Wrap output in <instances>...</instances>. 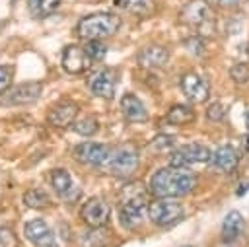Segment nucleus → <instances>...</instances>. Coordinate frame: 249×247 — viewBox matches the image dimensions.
<instances>
[{
    "mask_svg": "<svg viewBox=\"0 0 249 247\" xmlns=\"http://www.w3.org/2000/svg\"><path fill=\"white\" fill-rule=\"evenodd\" d=\"M88 88L95 97L101 99H113L115 89H117V72L111 68H99L95 70L89 80H88Z\"/></svg>",
    "mask_w": 249,
    "mask_h": 247,
    "instance_id": "6e6552de",
    "label": "nucleus"
},
{
    "mask_svg": "<svg viewBox=\"0 0 249 247\" xmlns=\"http://www.w3.org/2000/svg\"><path fill=\"white\" fill-rule=\"evenodd\" d=\"M121 111H123L124 119L130 121V123H142V121L148 119L146 105L134 93H124L121 97Z\"/></svg>",
    "mask_w": 249,
    "mask_h": 247,
    "instance_id": "6ab92c4d",
    "label": "nucleus"
},
{
    "mask_svg": "<svg viewBox=\"0 0 249 247\" xmlns=\"http://www.w3.org/2000/svg\"><path fill=\"white\" fill-rule=\"evenodd\" d=\"M173 148H175V138L169 134H158L148 144V150L152 154H169Z\"/></svg>",
    "mask_w": 249,
    "mask_h": 247,
    "instance_id": "a878e982",
    "label": "nucleus"
},
{
    "mask_svg": "<svg viewBox=\"0 0 249 247\" xmlns=\"http://www.w3.org/2000/svg\"><path fill=\"white\" fill-rule=\"evenodd\" d=\"M220 6H237L239 0H216Z\"/></svg>",
    "mask_w": 249,
    "mask_h": 247,
    "instance_id": "f704fd0d",
    "label": "nucleus"
},
{
    "mask_svg": "<svg viewBox=\"0 0 249 247\" xmlns=\"http://www.w3.org/2000/svg\"><path fill=\"white\" fill-rule=\"evenodd\" d=\"M41 91H43L41 82H25V84H19V86L12 88L6 93L4 103H8V105H29V103H35L41 97Z\"/></svg>",
    "mask_w": 249,
    "mask_h": 247,
    "instance_id": "9b49d317",
    "label": "nucleus"
},
{
    "mask_svg": "<svg viewBox=\"0 0 249 247\" xmlns=\"http://www.w3.org/2000/svg\"><path fill=\"white\" fill-rule=\"evenodd\" d=\"M107 173L115 177H130L138 169V152L132 146L109 148V154L101 165Z\"/></svg>",
    "mask_w": 249,
    "mask_h": 247,
    "instance_id": "7ed1b4c3",
    "label": "nucleus"
},
{
    "mask_svg": "<svg viewBox=\"0 0 249 247\" xmlns=\"http://www.w3.org/2000/svg\"><path fill=\"white\" fill-rule=\"evenodd\" d=\"M167 60H169V53L165 47H160V45H150L138 53V64L142 68L156 70V68L165 66Z\"/></svg>",
    "mask_w": 249,
    "mask_h": 247,
    "instance_id": "a211bd4d",
    "label": "nucleus"
},
{
    "mask_svg": "<svg viewBox=\"0 0 249 247\" xmlns=\"http://www.w3.org/2000/svg\"><path fill=\"white\" fill-rule=\"evenodd\" d=\"M84 51L88 53V56L91 58V62L95 60H103V56H105V53H107V47L101 43V41H88L86 43V47H84Z\"/></svg>",
    "mask_w": 249,
    "mask_h": 247,
    "instance_id": "c85d7f7f",
    "label": "nucleus"
},
{
    "mask_svg": "<svg viewBox=\"0 0 249 247\" xmlns=\"http://www.w3.org/2000/svg\"><path fill=\"white\" fill-rule=\"evenodd\" d=\"M243 226H245V222H243V218H241V214H239L237 210L228 212L226 218H224V222H222V239H224L226 243L235 241V239L241 235Z\"/></svg>",
    "mask_w": 249,
    "mask_h": 247,
    "instance_id": "aec40b11",
    "label": "nucleus"
},
{
    "mask_svg": "<svg viewBox=\"0 0 249 247\" xmlns=\"http://www.w3.org/2000/svg\"><path fill=\"white\" fill-rule=\"evenodd\" d=\"M119 204L148 206V189L142 181H130L119 191Z\"/></svg>",
    "mask_w": 249,
    "mask_h": 247,
    "instance_id": "f3484780",
    "label": "nucleus"
},
{
    "mask_svg": "<svg viewBox=\"0 0 249 247\" xmlns=\"http://www.w3.org/2000/svg\"><path fill=\"white\" fill-rule=\"evenodd\" d=\"M245 124H247V130H249V111H247V117H245Z\"/></svg>",
    "mask_w": 249,
    "mask_h": 247,
    "instance_id": "c9c22d12",
    "label": "nucleus"
},
{
    "mask_svg": "<svg viewBox=\"0 0 249 247\" xmlns=\"http://www.w3.org/2000/svg\"><path fill=\"white\" fill-rule=\"evenodd\" d=\"M72 130L82 134V136H93L97 130H99V123L95 117L91 115H86V117H80V119H74L72 123Z\"/></svg>",
    "mask_w": 249,
    "mask_h": 247,
    "instance_id": "b1692460",
    "label": "nucleus"
},
{
    "mask_svg": "<svg viewBox=\"0 0 249 247\" xmlns=\"http://www.w3.org/2000/svg\"><path fill=\"white\" fill-rule=\"evenodd\" d=\"M146 208H148V218L156 226H169L183 216L181 202H175L173 198H156L148 202Z\"/></svg>",
    "mask_w": 249,
    "mask_h": 247,
    "instance_id": "423d86ee",
    "label": "nucleus"
},
{
    "mask_svg": "<svg viewBox=\"0 0 249 247\" xmlns=\"http://www.w3.org/2000/svg\"><path fill=\"white\" fill-rule=\"evenodd\" d=\"M12 78H14V68L12 66H0V93L8 91L12 86Z\"/></svg>",
    "mask_w": 249,
    "mask_h": 247,
    "instance_id": "7c9ffc66",
    "label": "nucleus"
},
{
    "mask_svg": "<svg viewBox=\"0 0 249 247\" xmlns=\"http://www.w3.org/2000/svg\"><path fill=\"white\" fill-rule=\"evenodd\" d=\"M23 202H25L29 208L41 210V208H47V206L51 204V198H49L47 191H43V189H29V191H25V194H23Z\"/></svg>",
    "mask_w": 249,
    "mask_h": 247,
    "instance_id": "5701e85b",
    "label": "nucleus"
},
{
    "mask_svg": "<svg viewBox=\"0 0 249 247\" xmlns=\"http://www.w3.org/2000/svg\"><path fill=\"white\" fill-rule=\"evenodd\" d=\"M237 161H239V156L235 152V148L224 144L220 148H216V152L210 154V167L216 171V173H231L235 167H237Z\"/></svg>",
    "mask_w": 249,
    "mask_h": 247,
    "instance_id": "dca6fc26",
    "label": "nucleus"
},
{
    "mask_svg": "<svg viewBox=\"0 0 249 247\" xmlns=\"http://www.w3.org/2000/svg\"><path fill=\"white\" fill-rule=\"evenodd\" d=\"M181 89L183 93L195 101V103H202L208 99L210 95V86H208V80L195 74V72H187L183 78H181Z\"/></svg>",
    "mask_w": 249,
    "mask_h": 247,
    "instance_id": "f8f14e48",
    "label": "nucleus"
},
{
    "mask_svg": "<svg viewBox=\"0 0 249 247\" xmlns=\"http://www.w3.org/2000/svg\"><path fill=\"white\" fill-rule=\"evenodd\" d=\"M51 187L53 191L66 202H76L80 196H82V189L72 181L70 173L66 169H53L51 175Z\"/></svg>",
    "mask_w": 249,
    "mask_h": 247,
    "instance_id": "1a4fd4ad",
    "label": "nucleus"
},
{
    "mask_svg": "<svg viewBox=\"0 0 249 247\" xmlns=\"http://www.w3.org/2000/svg\"><path fill=\"white\" fill-rule=\"evenodd\" d=\"M152 2L154 0H117V6L124 8L126 12H132V14H144L152 8Z\"/></svg>",
    "mask_w": 249,
    "mask_h": 247,
    "instance_id": "cd10ccee",
    "label": "nucleus"
},
{
    "mask_svg": "<svg viewBox=\"0 0 249 247\" xmlns=\"http://www.w3.org/2000/svg\"><path fill=\"white\" fill-rule=\"evenodd\" d=\"M23 233H25V237L35 247H58L53 229L43 220H31V222H27L23 226Z\"/></svg>",
    "mask_w": 249,
    "mask_h": 247,
    "instance_id": "ddd939ff",
    "label": "nucleus"
},
{
    "mask_svg": "<svg viewBox=\"0 0 249 247\" xmlns=\"http://www.w3.org/2000/svg\"><path fill=\"white\" fill-rule=\"evenodd\" d=\"M230 78L235 84H245L249 80V66L247 64H235L230 68Z\"/></svg>",
    "mask_w": 249,
    "mask_h": 247,
    "instance_id": "c756f323",
    "label": "nucleus"
},
{
    "mask_svg": "<svg viewBox=\"0 0 249 247\" xmlns=\"http://www.w3.org/2000/svg\"><path fill=\"white\" fill-rule=\"evenodd\" d=\"M27 4H29V12L35 18H47L60 6V0H29Z\"/></svg>",
    "mask_w": 249,
    "mask_h": 247,
    "instance_id": "393cba45",
    "label": "nucleus"
},
{
    "mask_svg": "<svg viewBox=\"0 0 249 247\" xmlns=\"http://www.w3.org/2000/svg\"><path fill=\"white\" fill-rule=\"evenodd\" d=\"M78 103L72 101V99H60L56 105H53V109L49 111L47 119L53 126H58V128H64V126H70L74 123V119L78 117Z\"/></svg>",
    "mask_w": 249,
    "mask_h": 247,
    "instance_id": "2eb2a0df",
    "label": "nucleus"
},
{
    "mask_svg": "<svg viewBox=\"0 0 249 247\" xmlns=\"http://www.w3.org/2000/svg\"><path fill=\"white\" fill-rule=\"evenodd\" d=\"M210 154L212 152L204 144L191 142V144L173 148L169 152V165H173V167H191V165H198V163H208Z\"/></svg>",
    "mask_w": 249,
    "mask_h": 247,
    "instance_id": "20e7f679",
    "label": "nucleus"
},
{
    "mask_svg": "<svg viewBox=\"0 0 249 247\" xmlns=\"http://www.w3.org/2000/svg\"><path fill=\"white\" fill-rule=\"evenodd\" d=\"M183 247H191V245H183Z\"/></svg>",
    "mask_w": 249,
    "mask_h": 247,
    "instance_id": "e433bc0d",
    "label": "nucleus"
},
{
    "mask_svg": "<svg viewBox=\"0 0 249 247\" xmlns=\"http://www.w3.org/2000/svg\"><path fill=\"white\" fill-rule=\"evenodd\" d=\"M146 206H134V204H119V220L126 229H134L142 224Z\"/></svg>",
    "mask_w": 249,
    "mask_h": 247,
    "instance_id": "412c9836",
    "label": "nucleus"
},
{
    "mask_svg": "<svg viewBox=\"0 0 249 247\" xmlns=\"http://www.w3.org/2000/svg\"><path fill=\"white\" fill-rule=\"evenodd\" d=\"M91 58L80 45H68L62 53V68L68 74H82L89 68Z\"/></svg>",
    "mask_w": 249,
    "mask_h": 247,
    "instance_id": "4468645a",
    "label": "nucleus"
},
{
    "mask_svg": "<svg viewBox=\"0 0 249 247\" xmlns=\"http://www.w3.org/2000/svg\"><path fill=\"white\" fill-rule=\"evenodd\" d=\"M0 247H18V235L10 228H0Z\"/></svg>",
    "mask_w": 249,
    "mask_h": 247,
    "instance_id": "2f4dec72",
    "label": "nucleus"
},
{
    "mask_svg": "<svg viewBox=\"0 0 249 247\" xmlns=\"http://www.w3.org/2000/svg\"><path fill=\"white\" fill-rule=\"evenodd\" d=\"M72 154L82 163L101 167L105 158H107V154H109V146L107 144H99V142H82V144L74 146Z\"/></svg>",
    "mask_w": 249,
    "mask_h": 247,
    "instance_id": "9d476101",
    "label": "nucleus"
},
{
    "mask_svg": "<svg viewBox=\"0 0 249 247\" xmlns=\"http://www.w3.org/2000/svg\"><path fill=\"white\" fill-rule=\"evenodd\" d=\"M224 115H226V107L220 103V101H216V103H212L208 109H206V117L210 119V121H222L224 119Z\"/></svg>",
    "mask_w": 249,
    "mask_h": 247,
    "instance_id": "473e14b6",
    "label": "nucleus"
},
{
    "mask_svg": "<svg viewBox=\"0 0 249 247\" xmlns=\"http://www.w3.org/2000/svg\"><path fill=\"white\" fill-rule=\"evenodd\" d=\"M185 45H187V49H189L191 53H195V54H202V53H204V41H202L200 37H191V39L185 41Z\"/></svg>",
    "mask_w": 249,
    "mask_h": 247,
    "instance_id": "72a5a7b5",
    "label": "nucleus"
},
{
    "mask_svg": "<svg viewBox=\"0 0 249 247\" xmlns=\"http://www.w3.org/2000/svg\"><path fill=\"white\" fill-rule=\"evenodd\" d=\"M119 27H121V18H117L115 14H107V12H97V14H89L80 19L78 35L84 41H101L105 37L115 35Z\"/></svg>",
    "mask_w": 249,
    "mask_h": 247,
    "instance_id": "f03ea898",
    "label": "nucleus"
},
{
    "mask_svg": "<svg viewBox=\"0 0 249 247\" xmlns=\"http://www.w3.org/2000/svg\"><path fill=\"white\" fill-rule=\"evenodd\" d=\"M165 121L169 124H175V126H183V124H189L195 121V111L189 107V105H173L167 115H165Z\"/></svg>",
    "mask_w": 249,
    "mask_h": 247,
    "instance_id": "4be33fe9",
    "label": "nucleus"
},
{
    "mask_svg": "<svg viewBox=\"0 0 249 247\" xmlns=\"http://www.w3.org/2000/svg\"><path fill=\"white\" fill-rule=\"evenodd\" d=\"M179 19L195 29H206L214 23V12L206 0H189L179 14Z\"/></svg>",
    "mask_w": 249,
    "mask_h": 247,
    "instance_id": "39448f33",
    "label": "nucleus"
},
{
    "mask_svg": "<svg viewBox=\"0 0 249 247\" xmlns=\"http://www.w3.org/2000/svg\"><path fill=\"white\" fill-rule=\"evenodd\" d=\"M196 187V175L189 171V167H163L158 169L152 179L148 191L156 198H177L189 194Z\"/></svg>",
    "mask_w": 249,
    "mask_h": 247,
    "instance_id": "f257e3e1",
    "label": "nucleus"
},
{
    "mask_svg": "<svg viewBox=\"0 0 249 247\" xmlns=\"http://www.w3.org/2000/svg\"><path fill=\"white\" fill-rule=\"evenodd\" d=\"M80 216L86 226L89 228H103L111 218V204L103 196H91L84 202Z\"/></svg>",
    "mask_w": 249,
    "mask_h": 247,
    "instance_id": "0eeeda50",
    "label": "nucleus"
},
{
    "mask_svg": "<svg viewBox=\"0 0 249 247\" xmlns=\"http://www.w3.org/2000/svg\"><path fill=\"white\" fill-rule=\"evenodd\" d=\"M107 243V231L103 228H91V231L86 233V237L82 239L84 247H103Z\"/></svg>",
    "mask_w": 249,
    "mask_h": 247,
    "instance_id": "bb28decb",
    "label": "nucleus"
}]
</instances>
